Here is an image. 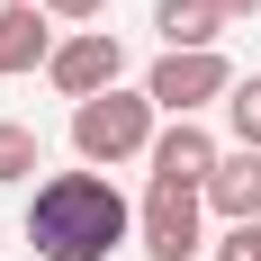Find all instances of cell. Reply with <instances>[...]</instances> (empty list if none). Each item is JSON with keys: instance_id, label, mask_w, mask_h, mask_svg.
Here are the masks:
<instances>
[{"instance_id": "cell-1", "label": "cell", "mask_w": 261, "mask_h": 261, "mask_svg": "<svg viewBox=\"0 0 261 261\" xmlns=\"http://www.w3.org/2000/svg\"><path fill=\"white\" fill-rule=\"evenodd\" d=\"M27 243L36 261H108L117 243H135V198L108 171H45L27 198Z\"/></svg>"}, {"instance_id": "cell-2", "label": "cell", "mask_w": 261, "mask_h": 261, "mask_svg": "<svg viewBox=\"0 0 261 261\" xmlns=\"http://www.w3.org/2000/svg\"><path fill=\"white\" fill-rule=\"evenodd\" d=\"M153 135H162V108L144 81H117V90H99V99H81L72 108V153L90 162V171H117V162H144L153 153Z\"/></svg>"}, {"instance_id": "cell-3", "label": "cell", "mask_w": 261, "mask_h": 261, "mask_svg": "<svg viewBox=\"0 0 261 261\" xmlns=\"http://www.w3.org/2000/svg\"><path fill=\"white\" fill-rule=\"evenodd\" d=\"M135 243L153 261H198V243H207V189H144L135 198Z\"/></svg>"}, {"instance_id": "cell-4", "label": "cell", "mask_w": 261, "mask_h": 261, "mask_svg": "<svg viewBox=\"0 0 261 261\" xmlns=\"http://www.w3.org/2000/svg\"><path fill=\"white\" fill-rule=\"evenodd\" d=\"M45 81H54L72 108L99 99V90H117V81H126V45H117V27H81V36H63L54 63H45Z\"/></svg>"}, {"instance_id": "cell-5", "label": "cell", "mask_w": 261, "mask_h": 261, "mask_svg": "<svg viewBox=\"0 0 261 261\" xmlns=\"http://www.w3.org/2000/svg\"><path fill=\"white\" fill-rule=\"evenodd\" d=\"M144 90H153L162 117H198L207 99L234 90V63H225V45H207V54H162L153 72H144Z\"/></svg>"}, {"instance_id": "cell-6", "label": "cell", "mask_w": 261, "mask_h": 261, "mask_svg": "<svg viewBox=\"0 0 261 261\" xmlns=\"http://www.w3.org/2000/svg\"><path fill=\"white\" fill-rule=\"evenodd\" d=\"M216 162H225V144H216L198 117H162V135H153V153H144V171H153L162 189H207V180H216Z\"/></svg>"}, {"instance_id": "cell-7", "label": "cell", "mask_w": 261, "mask_h": 261, "mask_svg": "<svg viewBox=\"0 0 261 261\" xmlns=\"http://www.w3.org/2000/svg\"><path fill=\"white\" fill-rule=\"evenodd\" d=\"M54 45H63V36H54V18L36 9V0H27V9H0V81L45 72V63H54Z\"/></svg>"}, {"instance_id": "cell-8", "label": "cell", "mask_w": 261, "mask_h": 261, "mask_svg": "<svg viewBox=\"0 0 261 261\" xmlns=\"http://www.w3.org/2000/svg\"><path fill=\"white\" fill-rule=\"evenodd\" d=\"M153 27H162V54H207L234 18L216 0H153Z\"/></svg>"}, {"instance_id": "cell-9", "label": "cell", "mask_w": 261, "mask_h": 261, "mask_svg": "<svg viewBox=\"0 0 261 261\" xmlns=\"http://www.w3.org/2000/svg\"><path fill=\"white\" fill-rule=\"evenodd\" d=\"M207 207L225 216V225H252V216H261V153H243V144H234V153L216 162V180H207Z\"/></svg>"}, {"instance_id": "cell-10", "label": "cell", "mask_w": 261, "mask_h": 261, "mask_svg": "<svg viewBox=\"0 0 261 261\" xmlns=\"http://www.w3.org/2000/svg\"><path fill=\"white\" fill-rule=\"evenodd\" d=\"M36 171H45V135H36V126H18V117H0V189L36 180Z\"/></svg>"}, {"instance_id": "cell-11", "label": "cell", "mask_w": 261, "mask_h": 261, "mask_svg": "<svg viewBox=\"0 0 261 261\" xmlns=\"http://www.w3.org/2000/svg\"><path fill=\"white\" fill-rule=\"evenodd\" d=\"M225 135H234L243 153H261V81H234L225 90Z\"/></svg>"}, {"instance_id": "cell-12", "label": "cell", "mask_w": 261, "mask_h": 261, "mask_svg": "<svg viewBox=\"0 0 261 261\" xmlns=\"http://www.w3.org/2000/svg\"><path fill=\"white\" fill-rule=\"evenodd\" d=\"M216 261H261V216H252V225H225V243H216Z\"/></svg>"}, {"instance_id": "cell-13", "label": "cell", "mask_w": 261, "mask_h": 261, "mask_svg": "<svg viewBox=\"0 0 261 261\" xmlns=\"http://www.w3.org/2000/svg\"><path fill=\"white\" fill-rule=\"evenodd\" d=\"M36 9H45L54 27H90V18H99V9H108V0H36Z\"/></svg>"}, {"instance_id": "cell-14", "label": "cell", "mask_w": 261, "mask_h": 261, "mask_svg": "<svg viewBox=\"0 0 261 261\" xmlns=\"http://www.w3.org/2000/svg\"><path fill=\"white\" fill-rule=\"evenodd\" d=\"M216 9H225V18H234V27H243V18H252V9H261V0H216Z\"/></svg>"}, {"instance_id": "cell-15", "label": "cell", "mask_w": 261, "mask_h": 261, "mask_svg": "<svg viewBox=\"0 0 261 261\" xmlns=\"http://www.w3.org/2000/svg\"><path fill=\"white\" fill-rule=\"evenodd\" d=\"M0 9H27V0H0Z\"/></svg>"}]
</instances>
